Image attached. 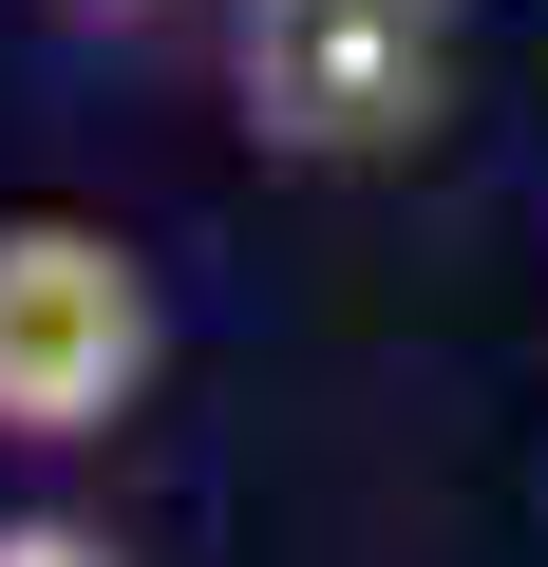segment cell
Instances as JSON below:
<instances>
[{"label":"cell","mask_w":548,"mask_h":567,"mask_svg":"<svg viewBox=\"0 0 548 567\" xmlns=\"http://www.w3.org/2000/svg\"><path fill=\"white\" fill-rule=\"evenodd\" d=\"M152 360H170L152 246L95 227V208H0V454H95V435H133Z\"/></svg>","instance_id":"cell-1"},{"label":"cell","mask_w":548,"mask_h":567,"mask_svg":"<svg viewBox=\"0 0 548 567\" xmlns=\"http://www.w3.org/2000/svg\"><path fill=\"white\" fill-rule=\"evenodd\" d=\"M227 95L265 152L379 171L454 114V0H227Z\"/></svg>","instance_id":"cell-2"},{"label":"cell","mask_w":548,"mask_h":567,"mask_svg":"<svg viewBox=\"0 0 548 567\" xmlns=\"http://www.w3.org/2000/svg\"><path fill=\"white\" fill-rule=\"evenodd\" d=\"M0 567H133V548L76 529V511H0Z\"/></svg>","instance_id":"cell-3"},{"label":"cell","mask_w":548,"mask_h":567,"mask_svg":"<svg viewBox=\"0 0 548 567\" xmlns=\"http://www.w3.org/2000/svg\"><path fill=\"white\" fill-rule=\"evenodd\" d=\"M58 20H170V0H58Z\"/></svg>","instance_id":"cell-4"}]
</instances>
